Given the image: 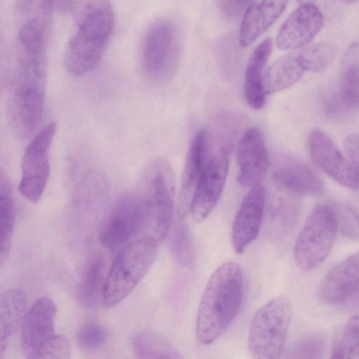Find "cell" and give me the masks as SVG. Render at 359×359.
Masks as SVG:
<instances>
[{
    "label": "cell",
    "mask_w": 359,
    "mask_h": 359,
    "mask_svg": "<svg viewBox=\"0 0 359 359\" xmlns=\"http://www.w3.org/2000/svg\"><path fill=\"white\" fill-rule=\"evenodd\" d=\"M243 294L239 264H222L211 275L199 302L196 333L201 344H211L224 334L239 311Z\"/></svg>",
    "instance_id": "cell-1"
},
{
    "label": "cell",
    "mask_w": 359,
    "mask_h": 359,
    "mask_svg": "<svg viewBox=\"0 0 359 359\" xmlns=\"http://www.w3.org/2000/svg\"><path fill=\"white\" fill-rule=\"evenodd\" d=\"M141 185L143 226L138 239L158 245L170 230L175 210V177L170 165L162 159L153 161Z\"/></svg>",
    "instance_id": "cell-2"
},
{
    "label": "cell",
    "mask_w": 359,
    "mask_h": 359,
    "mask_svg": "<svg viewBox=\"0 0 359 359\" xmlns=\"http://www.w3.org/2000/svg\"><path fill=\"white\" fill-rule=\"evenodd\" d=\"M114 27V16L103 9L87 11L78 18L77 27L64 53V64L72 75L81 76L99 65Z\"/></svg>",
    "instance_id": "cell-3"
},
{
    "label": "cell",
    "mask_w": 359,
    "mask_h": 359,
    "mask_svg": "<svg viewBox=\"0 0 359 359\" xmlns=\"http://www.w3.org/2000/svg\"><path fill=\"white\" fill-rule=\"evenodd\" d=\"M158 246L155 243L140 238L121 250L104 283L102 297L106 307L120 303L138 285L156 259Z\"/></svg>",
    "instance_id": "cell-4"
},
{
    "label": "cell",
    "mask_w": 359,
    "mask_h": 359,
    "mask_svg": "<svg viewBox=\"0 0 359 359\" xmlns=\"http://www.w3.org/2000/svg\"><path fill=\"white\" fill-rule=\"evenodd\" d=\"M292 304L285 296L274 297L255 313L249 328L248 345L257 359L280 358L292 318Z\"/></svg>",
    "instance_id": "cell-5"
},
{
    "label": "cell",
    "mask_w": 359,
    "mask_h": 359,
    "mask_svg": "<svg viewBox=\"0 0 359 359\" xmlns=\"http://www.w3.org/2000/svg\"><path fill=\"white\" fill-rule=\"evenodd\" d=\"M181 53V33L174 20L161 18L147 29L141 43L140 60L145 76L156 81L175 72Z\"/></svg>",
    "instance_id": "cell-6"
},
{
    "label": "cell",
    "mask_w": 359,
    "mask_h": 359,
    "mask_svg": "<svg viewBox=\"0 0 359 359\" xmlns=\"http://www.w3.org/2000/svg\"><path fill=\"white\" fill-rule=\"evenodd\" d=\"M337 231L331 203H320L313 207L294 245V257L298 268L309 272L318 266L329 255Z\"/></svg>",
    "instance_id": "cell-7"
},
{
    "label": "cell",
    "mask_w": 359,
    "mask_h": 359,
    "mask_svg": "<svg viewBox=\"0 0 359 359\" xmlns=\"http://www.w3.org/2000/svg\"><path fill=\"white\" fill-rule=\"evenodd\" d=\"M57 128L55 121L43 127L30 141L21 159L18 190L32 203L38 202L50 175L49 151Z\"/></svg>",
    "instance_id": "cell-8"
},
{
    "label": "cell",
    "mask_w": 359,
    "mask_h": 359,
    "mask_svg": "<svg viewBox=\"0 0 359 359\" xmlns=\"http://www.w3.org/2000/svg\"><path fill=\"white\" fill-rule=\"evenodd\" d=\"M231 149V144L224 142L211 148L207 140L203 170L190 210L197 222L210 214L220 198L226 180Z\"/></svg>",
    "instance_id": "cell-9"
},
{
    "label": "cell",
    "mask_w": 359,
    "mask_h": 359,
    "mask_svg": "<svg viewBox=\"0 0 359 359\" xmlns=\"http://www.w3.org/2000/svg\"><path fill=\"white\" fill-rule=\"evenodd\" d=\"M143 226V207L139 192L123 195L102 222L100 241L114 250L128 241L139 238Z\"/></svg>",
    "instance_id": "cell-10"
},
{
    "label": "cell",
    "mask_w": 359,
    "mask_h": 359,
    "mask_svg": "<svg viewBox=\"0 0 359 359\" xmlns=\"http://www.w3.org/2000/svg\"><path fill=\"white\" fill-rule=\"evenodd\" d=\"M308 146L312 161L323 172L345 187L359 189L358 170L325 132L311 131Z\"/></svg>",
    "instance_id": "cell-11"
},
{
    "label": "cell",
    "mask_w": 359,
    "mask_h": 359,
    "mask_svg": "<svg viewBox=\"0 0 359 359\" xmlns=\"http://www.w3.org/2000/svg\"><path fill=\"white\" fill-rule=\"evenodd\" d=\"M325 108L334 116L359 111V42L351 44L341 61L337 90L329 96Z\"/></svg>",
    "instance_id": "cell-12"
},
{
    "label": "cell",
    "mask_w": 359,
    "mask_h": 359,
    "mask_svg": "<svg viewBox=\"0 0 359 359\" xmlns=\"http://www.w3.org/2000/svg\"><path fill=\"white\" fill-rule=\"evenodd\" d=\"M238 183L245 187L259 184L265 178L270 161L264 137L256 128L246 130L241 137L236 149Z\"/></svg>",
    "instance_id": "cell-13"
},
{
    "label": "cell",
    "mask_w": 359,
    "mask_h": 359,
    "mask_svg": "<svg viewBox=\"0 0 359 359\" xmlns=\"http://www.w3.org/2000/svg\"><path fill=\"white\" fill-rule=\"evenodd\" d=\"M324 17L314 4L297 8L280 26L276 44L281 50H294L308 45L321 30Z\"/></svg>",
    "instance_id": "cell-14"
},
{
    "label": "cell",
    "mask_w": 359,
    "mask_h": 359,
    "mask_svg": "<svg viewBox=\"0 0 359 359\" xmlns=\"http://www.w3.org/2000/svg\"><path fill=\"white\" fill-rule=\"evenodd\" d=\"M265 189L260 184L251 187L243 198L232 225L235 252L243 253L258 236L264 212Z\"/></svg>",
    "instance_id": "cell-15"
},
{
    "label": "cell",
    "mask_w": 359,
    "mask_h": 359,
    "mask_svg": "<svg viewBox=\"0 0 359 359\" xmlns=\"http://www.w3.org/2000/svg\"><path fill=\"white\" fill-rule=\"evenodd\" d=\"M272 180L280 189L297 196H317L323 190L319 176L303 162L290 156H280L273 165Z\"/></svg>",
    "instance_id": "cell-16"
},
{
    "label": "cell",
    "mask_w": 359,
    "mask_h": 359,
    "mask_svg": "<svg viewBox=\"0 0 359 359\" xmlns=\"http://www.w3.org/2000/svg\"><path fill=\"white\" fill-rule=\"evenodd\" d=\"M56 312L55 302L46 297L38 299L27 311L21 343L27 358L55 334Z\"/></svg>",
    "instance_id": "cell-17"
},
{
    "label": "cell",
    "mask_w": 359,
    "mask_h": 359,
    "mask_svg": "<svg viewBox=\"0 0 359 359\" xmlns=\"http://www.w3.org/2000/svg\"><path fill=\"white\" fill-rule=\"evenodd\" d=\"M359 292V252L351 255L327 274L319 289L323 302L335 304Z\"/></svg>",
    "instance_id": "cell-18"
},
{
    "label": "cell",
    "mask_w": 359,
    "mask_h": 359,
    "mask_svg": "<svg viewBox=\"0 0 359 359\" xmlns=\"http://www.w3.org/2000/svg\"><path fill=\"white\" fill-rule=\"evenodd\" d=\"M207 132L200 131L193 139L187 153L179 190L177 212L182 219L190 212L201 180L206 155Z\"/></svg>",
    "instance_id": "cell-19"
},
{
    "label": "cell",
    "mask_w": 359,
    "mask_h": 359,
    "mask_svg": "<svg viewBox=\"0 0 359 359\" xmlns=\"http://www.w3.org/2000/svg\"><path fill=\"white\" fill-rule=\"evenodd\" d=\"M288 0H261L250 5L243 15L240 43L248 46L263 34L281 15Z\"/></svg>",
    "instance_id": "cell-20"
},
{
    "label": "cell",
    "mask_w": 359,
    "mask_h": 359,
    "mask_svg": "<svg viewBox=\"0 0 359 359\" xmlns=\"http://www.w3.org/2000/svg\"><path fill=\"white\" fill-rule=\"evenodd\" d=\"M271 38L264 39L251 55L245 74L244 94L245 100L252 109H260L266 100L264 86V69L272 51Z\"/></svg>",
    "instance_id": "cell-21"
},
{
    "label": "cell",
    "mask_w": 359,
    "mask_h": 359,
    "mask_svg": "<svg viewBox=\"0 0 359 359\" xmlns=\"http://www.w3.org/2000/svg\"><path fill=\"white\" fill-rule=\"evenodd\" d=\"M27 297L20 289L11 288L1 292L0 297L1 355L6 350L8 339L22 326L27 313Z\"/></svg>",
    "instance_id": "cell-22"
},
{
    "label": "cell",
    "mask_w": 359,
    "mask_h": 359,
    "mask_svg": "<svg viewBox=\"0 0 359 359\" xmlns=\"http://www.w3.org/2000/svg\"><path fill=\"white\" fill-rule=\"evenodd\" d=\"M306 72L298 49L278 59L266 71L264 86L266 94L283 90L299 81Z\"/></svg>",
    "instance_id": "cell-23"
},
{
    "label": "cell",
    "mask_w": 359,
    "mask_h": 359,
    "mask_svg": "<svg viewBox=\"0 0 359 359\" xmlns=\"http://www.w3.org/2000/svg\"><path fill=\"white\" fill-rule=\"evenodd\" d=\"M132 346L137 358H182L180 352L163 335L144 330L133 337Z\"/></svg>",
    "instance_id": "cell-24"
},
{
    "label": "cell",
    "mask_w": 359,
    "mask_h": 359,
    "mask_svg": "<svg viewBox=\"0 0 359 359\" xmlns=\"http://www.w3.org/2000/svg\"><path fill=\"white\" fill-rule=\"evenodd\" d=\"M15 224V205L10 182L4 172L0 174L1 263L9 256Z\"/></svg>",
    "instance_id": "cell-25"
},
{
    "label": "cell",
    "mask_w": 359,
    "mask_h": 359,
    "mask_svg": "<svg viewBox=\"0 0 359 359\" xmlns=\"http://www.w3.org/2000/svg\"><path fill=\"white\" fill-rule=\"evenodd\" d=\"M331 358L359 359V315L350 317L337 334Z\"/></svg>",
    "instance_id": "cell-26"
},
{
    "label": "cell",
    "mask_w": 359,
    "mask_h": 359,
    "mask_svg": "<svg viewBox=\"0 0 359 359\" xmlns=\"http://www.w3.org/2000/svg\"><path fill=\"white\" fill-rule=\"evenodd\" d=\"M105 262L102 256L94 258L86 267L81 285V297L88 306L96 303L100 292H102Z\"/></svg>",
    "instance_id": "cell-27"
},
{
    "label": "cell",
    "mask_w": 359,
    "mask_h": 359,
    "mask_svg": "<svg viewBox=\"0 0 359 359\" xmlns=\"http://www.w3.org/2000/svg\"><path fill=\"white\" fill-rule=\"evenodd\" d=\"M306 71L319 72L332 61L336 47L330 43H315L297 48Z\"/></svg>",
    "instance_id": "cell-28"
},
{
    "label": "cell",
    "mask_w": 359,
    "mask_h": 359,
    "mask_svg": "<svg viewBox=\"0 0 359 359\" xmlns=\"http://www.w3.org/2000/svg\"><path fill=\"white\" fill-rule=\"evenodd\" d=\"M170 249L174 259L182 265L188 266L194 257L191 238L185 223L178 221L170 238Z\"/></svg>",
    "instance_id": "cell-29"
},
{
    "label": "cell",
    "mask_w": 359,
    "mask_h": 359,
    "mask_svg": "<svg viewBox=\"0 0 359 359\" xmlns=\"http://www.w3.org/2000/svg\"><path fill=\"white\" fill-rule=\"evenodd\" d=\"M338 231L345 237L359 240V212L347 205L331 203Z\"/></svg>",
    "instance_id": "cell-30"
},
{
    "label": "cell",
    "mask_w": 359,
    "mask_h": 359,
    "mask_svg": "<svg viewBox=\"0 0 359 359\" xmlns=\"http://www.w3.org/2000/svg\"><path fill=\"white\" fill-rule=\"evenodd\" d=\"M70 358L71 348L69 341L62 334H54L28 357V358L59 359Z\"/></svg>",
    "instance_id": "cell-31"
},
{
    "label": "cell",
    "mask_w": 359,
    "mask_h": 359,
    "mask_svg": "<svg viewBox=\"0 0 359 359\" xmlns=\"http://www.w3.org/2000/svg\"><path fill=\"white\" fill-rule=\"evenodd\" d=\"M77 342L84 348H94L101 346L106 340L105 329L95 322H87L79 330Z\"/></svg>",
    "instance_id": "cell-32"
},
{
    "label": "cell",
    "mask_w": 359,
    "mask_h": 359,
    "mask_svg": "<svg viewBox=\"0 0 359 359\" xmlns=\"http://www.w3.org/2000/svg\"><path fill=\"white\" fill-rule=\"evenodd\" d=\"M320 340L310 338L297 344L291 351L293 358H312L320 351Z\"/></svg>",
    "instance_id": "cell-33"
},
{
    "label": "cell",
    "mask_w": 359,
    "mask_h": 359,
    "mask_svg": "<svg viewBox=\"0 0 359 359\" xmlns=\"http://www.w3.org/2000/svg\"><path fill=\"white\" fill-rule=\"evenodd\" d=\"M344 147L348 158L359 171V135L347 136L344 141Z\"/></svg>",
    "instance_id": "cell-34"
},
{
    "label": "cell",
    "mask_w": 359,
    "mask_h": 359,
    "mask_svg": "<svg viewBox=\"0 0 359 359\" xmlns=\"http://www.w3.org/2000/svg\"><path fill=\"white\" fill-rule=\"evenodd\" d=\"M300 4H314L316 0H297Z\"/></svg>",
    "instance_id": "cell-35"
},
{
    "label": "cell",
    "mask_w": 359,
    "mask_h": 359,
    "mask_svg": "<svg viewBox=\"0 0 359 359\" xmlns=\"http://www.w3.org/2000/svg\"><path fill=\"white\" fill-rule=\"evenodd\" d=\"M340 2L344 3L345 4H353L358 1V0H339Z\"/></svg>",
    "instance_id": "cell-36"
}]
</instances>
